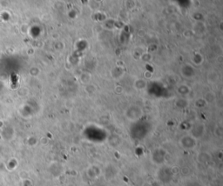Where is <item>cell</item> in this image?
Returning <instances> with one entry per match:
<instances>
[]
</instances>
